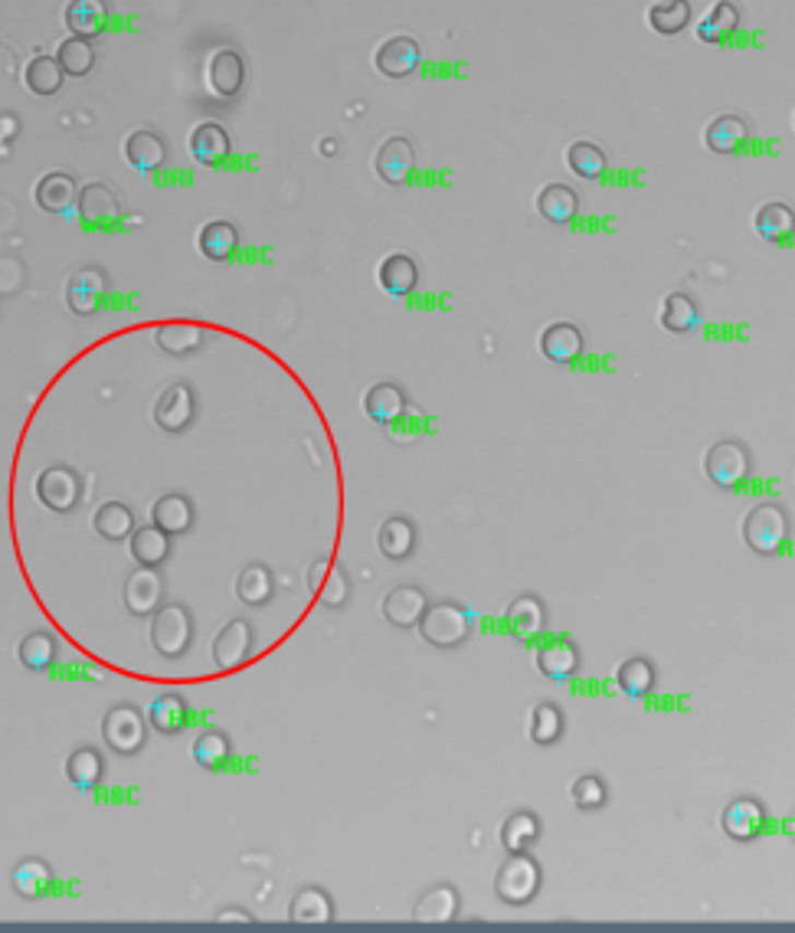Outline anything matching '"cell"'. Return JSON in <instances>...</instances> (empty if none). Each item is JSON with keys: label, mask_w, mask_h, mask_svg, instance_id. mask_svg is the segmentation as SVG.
Segmentation results:
<instances>
[{"label": "cell", "mask_w": 795, "mask_h": 933, "mask_svg": "<svg viewBox=\"0 0 795 933\" xmlns=\"http://www.w3.org/2000/svg\"><path fill=\"white\" fill-rule=\"evenodd\" d=\"M786 832H790V839H793V842H795V813H793V816H790V823H786Z\"/></svg>", "instance_id": "57"}, {"label": "cell", "mask_w": 795, "mask_h": 933, "mask_svg": "<svg viewBox=\"0 0 795 933\" xmlns=\"http://www.w3.org/2000/svg\"><path fill=\"white\" fill-rule=\"evenodd\" d=\"M534 662H537V672H541L544 678H550V682H570V678L580 672L583 656H580V649H577L573 639L557 636V639H547L544 646H537Z\"/></svg>", "instance_id": "17"}, {"label": "cell", "mask_w": 795, "mask_h": 933, "mask_svg": "<svg viewBox=\"0 0 795 933\" xmlns=\"http://www.w3.org/2000/svg\"><path fill=\"white\" fill-rule=\"evenodd\" d=\"M62 16H66V26L72 36L92 39L102 33V26L108 20V7H105V0H69Z\"/></svg>", "instance_id": "46"}, {"label": "cell", "mask_w": 795, "mask_h": 933, "mask_svg": "<svg viewBox=\"0 0 795 933\" xmlns=\"http://www.w3.org/2000/svg\"><path fill=\"white\" fill-rule=\"evenodd\" d=\"M213 921H216V924H233V921H236V924H252V914L242 911V908H223Z\"/></svg>", "instance_id": "56"}, {"label": "cell", "mask_w": 795, "mask_h": 933, "mask_svg": "<svg viewBox=\"0 0 795 933\" xmlns=\"http://www.w3.org/2000/svg\"><path fill=\"white\" fill-rule=\"evenodd\" d=\"M426 610H429V597L423 587H413V583L393 587L383 597V619L393 629H416Z\"/></svg>", "instance_id": "16"}, {"label": "cell", "mask_w": 795, "mask_h": 933, "mask_svg": "<svg viewBox=\"0 0 795 933\" xmlns=\"http://www.w3.org/2000/svg\"><path fill=\"white\" fill-rule=\"evenodd\" d=\"M151 524H157L161 531H167L170 538H180L187 534L193 524H197V508L193 501L183 495V492H170L164 498L154 501L151 508Z\"/></svg>", "instance_id": "22"}, {"label": "cell", "mask_w": 795, "mask_h": 933, "mask_svg": "<svg viewBox=\"0 0 795 933\" xmlns=\"http://www.w3.org/2000/svg\"><path fill=\"white\" fill-rule=\"evenodd\" d=\"M233 757V741L223 731H203L193 741V760L203 770H223Z\"/></svg>", "instance_id": "53"}, {"label": "cell", "mask_w": 795, "mask_h": 933, "mask_svg": "<svg viewBox=\"0 0 795 933\" xmlns=\"http://www.w3.org/2000/svg\"><path fill=\"white\" fill-rule=\"evenodd\" d=\"M256 652V629L249 619L236 616L229 619L219 636L213 639V662L219 672H233V669H242Z\"/></svg>", "instance_id": "8"}, {"label": "cell", "mask_w": 795, "mask_h": 933, "mask_svg": "<svg viewBox=\"0 0 795 933\" xmlns=\"http://www.w3.org/2000/svg\"><path fill=\"white\" fill-rule=\"evenodd\" d=\"M691 0H658L649 7V26L658 36H678L691 26Z\"/></svg>", "instance_id": "47"}, {"label": "cell", "mask_w": 795, "mask_h": 933, "mask_svg": "<svg viewBox=\"0 0 795 933\" xmlns=\"http://www.w3.org/2000/svg\"><path fill=\"white\" fill-rule=\"evenodd\" d=\"M750 138V125L740 115H717L708 128H704V144L711 154L717 157H734L744 151Z\"/></svg>", "instance_id": "21"}, {"label": "cell", "mask_w": 795, "mask_h": 933, "mask_svg": "<svg viewBox=\"0 0 795 933\" xmlns=\"http://www.w3.org/2000/svg\"><path fill=\"white\" fill-rule=\"evenodd\" d=\"M193 613L183 603H164L151 623V646L161 659H183L193 646Z\"/></svg>", "instance_id": "3"}, {"label": "cell", "mask_w": 795, "mask_h": 933, "mask_svg": "<svg viewBox=\"0 0 795 933\" xmlns=\"http://www.w3.org/2000/svg\"><path fill=\"white\" fill-rule=\"evenodd\" d=\"M197 420V393L187 380L170 383L154 403V423L164 433H187Z\"/></svg>", "instance_id": "9"}, {"label": "cell", "mask_w": 795, "mask_h": 933, "mask_svg": "<svg viewBox=\"0 0 795 933\" xmlns=\"http://www.w3.org/2000/svg\"><path fill=\"white\" fill-rule=\"evenodd\" d=\"M567 731V718L563 711L554 705V701H544L531 711V721H527V737L537 744V747H554Z\"/></svg>", "instance_id": "48"}, {"label": "cell", "mask_w": 795, "mask_h": 933, "mask_svg": "<svg viewBox=\"0 0 795 933\" xmlns=\"http://www.w3.org/2000/svg\"><path fill=\"white\" fill-rule=\"evenodd\" d=\"M508 626H511V636H518L521 642H531V639L544 636V629H547V606H544V600L534 597V593L518 597L508 606Z\"/></svg>", "instance_id": "27"}, {"label": "cell", "mask_w": 795, "mask_h": 933, "mask_svg": "<svg viewBox=\"0 0 795 933\" xmlns=\"http://www.w3.org/2000/svg\"><path fill=\"white\" fill-rule=\"evenodd\" d=\"M56 656H59V639L49 629H33L16 646V659L29 672H46L56 662Z\"/></svg>", "instance_id": "40"}, {"label": "cell", "mask_w": 795, "mask_h": 933, "mask_svg": "<svg viewBox=\"0 0 795 933\" xmlns=\"http://www.w3.org/2000/svg\"><path fill=\"white\" fill-rule=\"evenodd\" d=\"M377 282H380V288H383L387 295L406 298V295L416 292V285H419V265H416V259L406 256V252H390V256L380 262V269H377Z\"/></svg>", "instance_id": "24"}, {"label": "cell", "mask_w": 795, "mask_h": 933, "mask_svg": "<svg viewBox=\"0 0 795 933\" xmlns=\"http://www.w3.org/2000/svg\"><path fill=\"white\" fill-rule=\"evenodd\" d=\"M750 469H754V456L737 439H721L704 456V472H708L711 485H717L724 492L740 488L750 479Z\"/></svg>", "instance_id": "6"}, {"label": "cell", "mask_w": 795, "mask_h": 933, "mask_svg": "<svg viewBox=\"0 0 795 933\" xmlns=\"http://www.w3.org/2000/svg\"><path fill=\"white\" fill-rule=\"evenodd\" d=\"M105 292H108V275L98 265H82L66 282V305H69L72 315L88 318V315L98 311Z\"/></svg>", "instance_id": "14"}, {"label": "cell", "mask_w": 795, "mask_h": 933, "mask_svg": "<svg viewBox=\"0 0 795 933\" xmlns=\"http://www.w3.org/2000/svg\"><path fill=\"white\" fill-rule=\"evenodd\" d=\"M197 246L210 262H229L236 246H239V229L229 220H213V223L200 226Z\"/></svg>", "instance_id": "35"}, {"label": "cell", "mask_w": 795, "mask_h": 933, "mask_svg": "<svg viewBox=\"0 0 795 933\" xmlns=\"http://www.w3.org/2000/svg\"><path fill=\"white\" fill-rule=\"evenodd\" d=\"M66 780L75 787V790H95L102 780H105V760L95 747H75L69 757H66Z\"/></svg>", "instance_id": "41"}, {"label": "cell", "mask_w": 795, "mask_h": 933, "mask_svg": "<svg viewBox=\"0 0 795 933\" xmlns=\"http://www.w3.org/2000/svg\"><path fill=\"white\" fill-rule=\"evenodd\" d=\"M416 629L436 649H459L468 642V636L475 629V616L468 606H462L455 600H442V603H429V610L423 613Z\"/></svg>", "instance_id": "1"}, {"label": "cell", "mask_w": 795, "mask_h": 933, "mask_svg": "<svg viewBox=\"0 0 795 933\" xmlns=\"http://www.w3.org/2000/svg\"><path fill=\"white\" fill-rule=\"evenodd\" d=\"M695 29H698L701 43H724L727 36H734L740 29V7L734 0H714Z\"/></svg>", "instance_id": "31"}, {"label": "cell", "mask_w": 795, "mask_h": 933, "mask_svg": "<svg viewBox=\"0 0 795 933\" xmlns=\"http://www.w3.org/2000/svg\"><path fill=\"white\" fill-rule=\"evenodd\" d=\"M662 328L672 331V334H688L701 324V308L698 302L688 295V292H672L665 302H662V315H658Z\"/></svg>", "instance_id": "44"}, {"label": "cell", "mask_w": 795, "mask_h": 933, "mask_svg": "<svg viewBox=\"0 0 795 933\" xmlns=\"http://www.w3.org/2000/svg\"><path fill=\"white\" fill-rule=\"evenodd\" d=\"M23 82L33 95H56L66 82V72L56 56H36L23 69Z\"/></svg>", "instance_id": "49"}, {"label": "cell", "mask_w": 795, "mask_h": 933, "mask_svg": "<svg viewBox=\"0 0 795 933\" xmlns=\"http://www.w3.org/2000/svg\"><path fill=\"white\" fill-rule=\"evenodd\" d=\"M124 161H128L134 170H141V174H151V170H157V167L167 161V141H164L157 131L141 128V131L128 134V141H124Z\"/></svg>", "instance_id": "30"}, {"label": "cell", "mask_w": 795, "mask_h": 933, "mask_svg": "<svg viewBox=\"0 0 795 933\" xmlns=\"http://www.w3.org/2000/svg\"><path fill=\"white\" fill-rule=\"evenodd\" d=\"M128 551L138 560V567H164L174 554V538L157 524L134 528V534L128 538Z\"/></svg>", "instance_id": "26"}, {"label": "cell", "mask_w": 795, "mask_h": 933, "mask_svg": "<svg viewBox=\"0 0 795 933\" xmlns=\"http://www.w3.org/2000/svg\"><path fill=\"white\" fill-rule=\"evenodd\" d=\"M102 741L118 757H134L147 744V718L134 705H115L102 718Z\"/></svg>", "instance_id": "4"}, {"label": "cell", "mask_w": 795, "mask_h": 933, "mask_svg": "<svg viewBox=\"0 0 795 933\" xmlns=\"http://www.w3.org/2000/svg\"><path fill=\"white\" fill-rule=\"evenodd\" d=\"M754 226L767 243H786L795 233V210L783 200H770L757 210Z\"/></svg>", "instance_id": "45"}, {"label": "cell", "mask_w": 795, "mask_h": 933, "mask_svg": "<svg viewBox=\"0 0 795 933\" xmlns=\"http://www.w3.org/2000/svg\"><path fill=\"white\" fill-rule=\"evenodd\" d=\"M583 331L573 324V321H554L541 331V354L550 361V364H573L580 354H583Z\"/></svg>", "instance_id": "18"}, {"label": "cell", "mask_w": 795, "mask_h": 933, "mask_svg": "<svg viewBox=\"0 0 795 933\" xmlns=\"http://www.w3.org/2000/svg\"><path fill=\"white\" fill-rule=\"evenodd\" d=\"M541 882H544L541 865H537L527 852L508 855V862H505V865L498 869V875H495V895H498L505 905H511V908H524V905H531V901L537 898Z\"/></svg>", "instance_id": "5"}, {"label": "cell", "mask_w": 795, "mask_h": 933, "mask_svg": "<svg viewBox=\"0 0 795 933\" xmlns=\"http://www.w3.org/2000/svg\"><path fill=\"white\" fill-rule=\"evenodd\" d=\"M419 62H423V46L406 33L387 36L373 52V66L387 79H410L419 69Z\"/></svg>", "instance_id": "12"}, {"label": "cell", "mask_w": 795, "mask_h": 933, "mask_svg": "<svg viewBox=\"0 0 795 933\" xmlns=\"http://www.w3.org/2000/svg\"><path fill=\"white\" fill-rule=\"evenodd\" d=\"M288 921L301 928H324L334 921V901L321 888H301L288 905Z\"/></svg>", "instance_id": "29"}, {"label": "cell", "mask_w": 795, "mask_h": 933, "mask_svg": "<svg viewBox=\"0 0 795 933\" xmlns=\"http://www.w3.org/2000/svg\"><path fill=\"white\" fill-rule=\"evenodd\" d=\"M190 154L213 167V164H223L226 154H229V131L216 121H200L193 131H190Z\"/></svg>", "instance_id": "32"}, {"label": "cell", "mask_w": 795, "mask_h": 933, "mask_svg": "<svg viewBox=\"0 0 795 933\" xmlns=\"http://www.w3.org/2000/svg\"><path fill=\"white\" fill-rule=\"evenodd\" d=\"M206 79H210V88L219 95V98H233L239 95L242 82H246V62L236 49H216L206 62Z\"/></svg>", "instance_id": "20"}, {"label": "cell", "mask_w": 795, "mask_h": 933, "mask_svg": "<svg viewBox=\"0 0 795 933\" xmlns=\"http://www.w3.org/2000/svg\"><path fill=\"white\" fill-rule=\"evenodd\" d=\"M157 338V347L164 354H174V357H187V354H197L203 344H206V331L193 321H170V324H161L154 331Z\"/></svg>", "instance_id": "33"}, {"label": "cell", "mask_w": 795, "mask_h": 933, "mask_svg": "<svg viewBox=\"0 0 795 933\" xmlns=\"http://www.w3.org/2000/svg\"><path fill=\"white\" fill-rule=\"evenodd\" d=\"M541 839V819L527 810H518L505 819L501 826V846L508 855H521V852H531Z\"/></svg>", "instance_id": "42"}, {"label": "cell", "mask_w": 795, "mask_h": 933, "mask_svg": "<svg viewBox=\"0 0 795 933\" xmlns=\"http://www.w3.org/2000/svg\"><path fill=\"white\" fill-rule=\"evenodd\" d=\"M413 167H416V147H413V141L403 138V134L387 138V141L377 147V154H373V170H377V177H380L383 184H390V187H403V184L413 177Z\"/></svg>", "instance_id": "15"}, {"label": "cell", "mask_w": 795, "mask_h": 933, "mask_svg": "<svg viewBox=\"0 0 795 933\" xmlns=\"http://www.w3.org/2000/svg\"><path fill=\"white\" fill-rule=\"evenodd\" d=\"M36 498L43 508L56 511V515H69L79 508L82 501V479L75 469L69 465H49L39 472L36 479Z\"/></svg>", "instance_id": "7"}, {"label": "cell", "mask_w": 795, "mask_h": 933, "mask_svg": "<svg viewBox=\"0 0 795 933\" xmlns=\"http://www.w3.org/2000/svg\"><path fill=\"white\" fill-rule=\"evenodd\" d=\"M721 829L734 842H754L767 832V806L757 796H737L721 813Z\"/></svg>", "instance_id": "13"}, {"label": "cell", "mask_w": 795, "mask_h": 933, "mask_svg": "<svg viewBox=\"0 0 795 933\" xmlns=\"http://www.w3.org/2000/svg\"><path fill=\"white\" fill-rule=\"evenodd\" d=\"M537 213H541L547 223L563 226V223H570V220L580 213V197H577V190L567 187V184H547V187L537 193Z\"/></svg>", "instance_id": "34"}, {"label": "cell", "mask_w": 795, "mask_h": 933, "mask_svg": "<svg viewBox=\"0 0 795 933\" xmlns=\"http://www.w3.org/2000/svg\"><path fill=\"white\" fill-rule=\"evenodd\" d=\"M92 528L98 538L118 544V541H128L134 534V511L124 505V501H105L95 515H92Z\"/></svg>", "instance_id": "39"}, {"label": "cell", "mask_w": 795, "mask_h": 933, "mask_svg": "<svg viewBox=\"0 0 795 933\" xmlns=\"http://www.w3.org/2000/svg\"><path fill=\"white\" fill-rule=\"evenodd\" d=\"M56 59H59L62 72L72 79H82L95 69V49L85 36H66L56 49Z\"/></svg>", "instance_id": "52"}, {"label": "cell", "mask_w": 795, "mask_h": 933, "mask_svg": "<svg viewBox=\"0 0 795 933\" xmlns=\"http://www.w3.org/2000/svg\"><path fill=\"white\" fill-rule=\"evenodd\" d=\"M567 164H570V170L577 177L600 180L606 174V167H609V157H606V151L596 141H573L567 147Z\"/></svg>", "instance_id": "51"}, {"label": "cell", "mask_w": 795, "mask_h": 933, "mask_svg": "<svg viewBox=\"0 0 795 933\" xmlns=\"http://www.w3.org/2000/svg\"><path fill=\"white\" fill-rule=\"evenodd\" d=\"M20 285V265L13 259H3L0 262V292H16Z\"/></svg>", "instance_id": "55"}, {"label": "cell", "mask_w": 795, "mask_h": 933, "mask_svg": "<svg viewBox=\"0 0 795 933\" xmlns=\"http://www.w3.org/2000/svg\"><path fill=\"white\" fill-rule=\"evenodd\" d=\"M33 200L39 210L46 213H69L75 203H79V187H75V177L66 174V170H49L39 177L36 190H33Z\"/></svg>", "instance_id": "19"}, {"label": "cell", "mask_w": 795, "mask_h": 933, "mask_svg": "<svg viewBox=\"0 0 795 933\" xmlns=\"http://www.w3.org/2000/svg\"><path fill=\"white\" fill-rule=\"evenodd\" d=\"M462 898L452 885H436L429 888L416 905H413V921L416 924H452L459 918Z\"/></svg>", "instance_id": "23"}, {"label": "cell", "mask_w": 795, "mask_h": 933, "mask_svg": "<svg viewBox=\"0 0 795 933\" xmlns=\"http://www.w3.org/2000/svg\"><path fill=\"white\" fill-rule=\"evenodd\" d=\"M364 413L377 423V426H390L396 423L403 413H406V393L400 383H373L367 393H364Z\"/></svg>", "instance_id": "28"}, {"label": "cell", "mask_w": 795, "mask_h": 933, "mask_svg": "<svg viewBox=\"0 0 795 933\" xmlns=\"http://www.w3.org/2000/svg\"><path fill=\"white\" fill-rule=\"evenodd\" d=\"M164 577L157 574V567H138L128 574L124 587H121V600L124 610L131 616H154L164 606Z\"/></svg>", "instance_id": "11"}, {"label": "cell", "mask_w": 795, "mask_h": 933, "mask_svg": "<svg viewBox=\"0 0 795 933\" xmlns=\"http://www.w3.org/2000/svg\"><path fill=\"white\" fill-rule=\"evenodd\" d=\"M187 721H190V708H187L183 695H157L154 705L147 708V724L164 737L180 734L187 728Z\"/></svg>", "instance_id": "38"}, {"label": "cell", "mask_w": 795, "mask_h": 933, "mask_svg": "<svg viewBox=\"0 0 795 933\" xmlns=\"http://www.w3.org/2000/svg\"><path fill=\"white\" fill-rule=\"evenodd\" d=\"M790 531H793L790 511L783 505H776V501H763V505L750 508L747 518H744V541L760 557L780 554L786 547V541H790Z\"/></svg>", "instance_id": "2"}, {"label": "cell", "mask_w": 795, "mask_h": 933, "mask_svg": "<svg viewBox=\"0 0 795 933\" xmlns=\"http://www.w3.org/2000/svg\"><path fill=\"white\" fill-rule=\"evenodd\" d=\"M416 544H419V531H416V524H413L410 518H403V515L387 518V521L380 524V531H377V547H380V554H383L387 560H410L413 551H416Z\"/></svg>", "instance_id": "25"}, {"label": "cell", "mask_w": 795, "mask_h": 933, "mask_svg": "<svg viewBox=\"0 0 795 933\" xmlns=\"http://www.w3.org/2000/svg\"><path fill=\"white\" fill-rule=\"evenodd\" d=\"M616 685H619V692L622 695H629V698H645V695H652V688L658 685V672H655V662L652 659H645V656H632V659H626L619 669H616Z\"/></svg>", "instance_id": "37"}, {"label": "cell", "mask_w": 795, "mask_h": 933, "mask_svg": "<svg viewBox=\"0 0 795 933\" xmlns=\"http://www.w3.org/2000/svg\"><path fill=\"white\" fill-rule=\"evenodd\" d=\"M236 597L246 606H265L275 597V574L265 564H246L242 574L236 577Z\"/></svg>", "instance_id": "36"}, {"label": "cell", "mask_w": 795, "mask_h": 933, "mask_svg": "<svg viewBox=\"0 0 795 933\" xmlns=\"http://www.w3.org/2000/svg\"><path fill=\"white\" fill-rule=\"evenodd\" d=\"M10 885L23 901H39L52 885V869L43 859H23L10 872Z\"/></svg>", "instance_id": "43"}, {"label": "cell", "mask_w": 795, "mask_h": 933, "mask_svg": "<svg viewBox=\"0 0 795 933\" xmlns=\"http://www.w3.org/2000/svg\"><path fill=\"white\" fill-rule=\"evenodd\" d=\"M308 587L324 610H344L351 603V593H354L344 564H334L328 557H321L308 567Z\"/></svg>", "instance_id": "10"}, {"label": "cell", "mask_w": 795, "mask_h": 933, "mask_svg": "<svg viewBox=\"0 0 795 933\" xmlns=\"http://www.w3.org/2000/svg\"><path fill=\"white\" fill-rule=\"evenodd\" d=\"M570 796H573V806H577L580 813H596V810H603V806L609 803V787H606L603 777L583 773V777L573 780Z\"/></svg>", "instance_id": "54"}, {"label": "cell", "mask_w": 795, "mask_h": 933, "mask_svg": "<svg viewBox=\"0 0 795 933\" xmlns=\"http://www.w3.org/2000/svg\"><path fill=\"white\" fill-rule=\"evenodd\" d=\"M79 216L85 223H108L118 216V197L105 184H88L79 190Z\"/></svg>", "instance_id": "50"}]
</instances>
